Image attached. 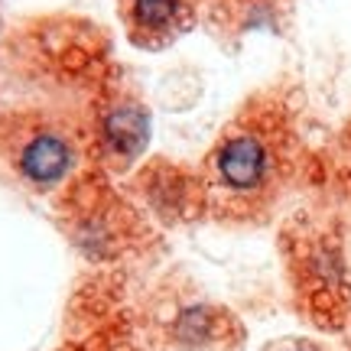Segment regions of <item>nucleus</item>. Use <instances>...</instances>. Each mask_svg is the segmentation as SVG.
I'll list each match as a JSON object with an SVG mask.
<instances>
[{
  "label": "nucleus",
  "mask_w": 351,
  "mask_h": 351,
  "mask_svg": "<svg viewBox=\"0 0 351 351\" xmlns=\"http://www.w3.org/2000/svg\"><path fill=\"white\" fill-rule=\"evenodd\" d=\"M335 176H339L341 189L351 195V121H348V127L341 130L339 147H335Z\"/></svg>",
  "instance_id": "nucleus-6"
},
{
  "label": "nucleus",
  "mask_w": 351,
  "mask_h": 351,
  "mask_svg": "<svg viewBox=\"0 0 351 351\" xmlns=\"http://www.w3.org/2000/svg\"><path fill=\"white\" fill-rule=\"evenodd\" d=\"M208 0H117L127 39L140 49H166L199 23Z\"/></svg>",
  "instance_id": "nucleus-4"
},
{
  "label": "nucleus",
  "mask_w": 351,
  "mask_h": 351,
  "mask_svg": "<svg viewBox=\"0 0 351 351\" xmlns=\"http://www.w3.org/2000/svg\"><path fill=\"white\" fill-rule=\"evenodd\" d=\"M293 351H309V348H293Z\"/></svg>",
  "instance_id": "nucleus-7"
},
{
  "label": "nucleus",
  "mask_w": 351,
  "mask_h": 351,
  "mask_svg": "<svg viewBox=\"0 0 351 351\" xmlns=\"http://www.w3.org/2000/svg\"><path fill=\"white\" fill-rule=\"evenodd\" d=\"M0 163L23 189L49 195L72 186L85 160L82 117L56 108H10L0 114Z\"/></svg>",
  "instance_id": "nucleus-2"
},
{
  "label": "nucleus",
  "mask_w": 351,
  "mask_h": 351,
  "mask_svg": "<svg viewBox=\"0 0 351 351\" xmlns=\"http://www.w3.org/2000/svg\"><path fill=\"white\" fill-rule=\"evenodd\" d=\"M296 274H300L302 293L319 309L341 306L345 296H348V289H345V263H341L339 244L332 238H326V234H313L309 241H302Z\"/></svg>",
  "instance_id": "nucleus-5"
},
{
  "label": "nucleus",
  "mask_w": 351,
  "mask_h": 351,
  "mask_svg": "<svg viewBox=\"0 0 351 351\" xmlns=\"http://www.w3.org/2000/svg\"><path fill=\"white\" fill-rule=\"evenodd\" d=\"M300 137L287 104L251 98L199 163L205 212L221 221H257L283 199L296 173Z\"/></svg>",
  "instance_id": "nucleus-1"
},
{
  "label": "nucleus",
  "mask_w": 351,
  "mask_h": 351,
  "mask_svg": "<svg viewBox=\"0 0 351 351\" xmlns=\"http://www.w3.org/2000/svg\"><path fill=\"white\" fill-rule=\"evenodd\" d=\"M85 160L101 176H124L147 153L150 111L121 69H108L82 108Z\"/></svg>",
  "instance_id": "nucleus-3"
}]
</instances>
